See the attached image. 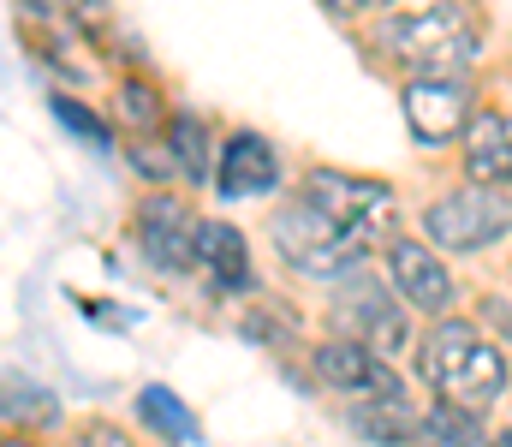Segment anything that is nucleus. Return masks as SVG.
Wrapping results in <instances>:
<instances>
[{"label":"nucleus","instance_id":"obj_1","mask_svg":"<svg viewBox=\"0 0 512 447\" xmlns=\"http://www.w3.org/2000/svg\"><path fill=\"white\" fill-rule=\"evenodd\" d=\"M274 251L298 269V275H316V281H334V275H352L370 251L364 233H352L346 221H334L328 209H316L310 197L286 203L274 215Z\"/></svg>","mask_w":512,"mask_h":447},{"label":"nucleus","instance_id":"obj_2","mask_svg":"<svg viewBox=\"0 0 512 447\" xmlns=\"http://www.w3.org/2000/svg\"><path fill=\"white\" fill-rule=\"evenodd\" d=\"M376 42L417 72H465V60L477 48V30H471L465 6H423V12L387 18Z\"/></svg>","mask_w":512,"mask_h":447},{"label":"nucleus","instance_id":"obj_3","mask_svg":"<svg viewBox=\"0 0 512 447\" xmlns=\"http://www.w3.org/2000/svg\"><path fill=\"white\" fill-rule=\"evenodd\" d=\"M423 227L441 251H483L501 233H512V197H501V185H465V191L429 203Z\"/></svg>","mask_w":512,"mask_h":447},{"label":"nucleus","instance_id":"obj_4","mask_svg":"<svg viewBox=\"0 0 512 447\" xmlns=\"http://www.w3.org/2000/svg\"><path fill=\"white\" fill-rule=\"evenodd\" d=\"M405 126L417 144H447L471 126V78L459 72H423L405 84Z\"/></svg>","mask_w":512,"mask_h":447},{"label":"nucleus","instance_id":"obj_5","mask_svg":"<svg viewBox=\"0 0 512 447\" xmlns=\"http://www.w3.org/2000/svg\"><path fill=\"white\" fill-rule=\"evenodd\" d=\"M304 197L316 203V209H328L334 221H346L352 233H364L370 245L387 239V227H393V191L376 185V179H352V173H310L304 179Z\"/></svg>","mask_w":512,"mask_h":447},{"label":"nucleus","instance_id":"obj_6","mask_svg":"<svg viewBox=\"0 0 512 447\" xmlns=\"http://www.w3.org/2000/svg\"><path fill=\"white\" fill-rule=\"evenodd\" d=\"M334 316H340V328H346L352 340L376 346L382 358H393V352L405 346V310L387 298V287H376V281L358 275V269L334 287Z\"/></svg>","mask_w":512,"mask_h":447},{"label":"nucleus","instance_id":"obj_7","mask_svg":"<svg viewBox=\"0 0 512 447\" xmlns=\"http://www.w3.org/2000/svg\"><path fill=\"white\" fill-rule=\"evenodd\" d=\"M137 245L161 275H185L197 263V221L179 197H143L137 203Z\"/></svg>","mask_w":512,"mask_h":447},{"label":"nucleus","instance_id":"obj_8","mask_svg":"<svg viewBox=\"0 0 512 447\" xmlns=\"http://www.w3.org/2000/svg\"><path fill=\"white\" fill-rule=\"evenodd\" d=\"M316 376L328 382V388H340L346 400H358V394H382V388H399V376L382 364V352L376 346H364V340H328V346H316Z\"/></svg>","mask_w":512,"mask_h":447},{"label":"nucleus","instance_id":"obj_9","mask_svg":"<svg viewBox=\"0 0 512 447\" xmlns=\"http://www.w3.org/2000/svg\"><path fill=\"white\" fill-rule=\"evenodd\" d=\"M387 275H393V293L417 310H447L453 304V275L441 269V257L429 245H411V239H393L387 245Z\"/></svg>","mask_w":512,"mask_h":447},{"label":"nucleus","instance_id":"obj_10","mask_svg":"<svg viewBox=\"0 0 512 447\" xmlns=\"http://www.w3.org/2000/svg\"><path fill=\"white\" fill-rule=\"evenodd\" d=\"M346 424L376 447H405L411 436H423V418L417 406L405 400V388H382V394H358L346 406Z\"/></svg>","mask_w":512,"mask_h":447},{"label":"nucleus","instance_id":"obj_11","mask_svg":"<svg viewBox=\"0 0 512 447\" xmlns=\"http://www.w3.org/2000/svg\"><path fill=\"white\" fill-rule=\"evenodd\" d=\"M501 388H507V358L495 352V346H471L441 382H435V394L441 400H453V406H471V412H489L495 400H501Z\"/></svg>","mask_w":512,"mask_h":447},{"label":"nucleus","instance_id":"obj_12","mask_svg":"<svg viewBox=\"0 0 512 447\" xmlns=\"http://www.w3.org/2000/svg\"><path fill=\"white\" fill-rule=\"evenodd\" d=\"M465 173L477 185H512V120L507 114H471V126H465Z\"/></svg>","mask_w":512,"mask_h":447},{"label":"nucleus","instance_id":"obj_13","mask_svg":"<svg viewBox=\"0 0 512 447\" xmlns=\"http://www.w3.org/2000/svg\"><path fill=\"white\" fill-rule=\"evenodd\" d=\"M274 149L262 144L256 132H233L227 149H221V173H215V185L227 191V197H262V191H274Z\"/></svg>","mask_w":512,"mask_h":447},{"label":"nucleus","instance_id":"obj_14","mask_svg":"<svg viewBox=\"0 0 512 447\" xmlns=\"http://www.w3.org/2000/svg\"><path fill=\"white\" fill-rule=\"evenodd\" d=\"M197 263H209V281L221 293H245L251 287V251H245L233 221H197Z\"/></svg>","mask_w":512,"mask_h":447},{"label":"nucleus","instance_id":"obj_15","mask_svg":"<svg viewBox=\"0 0 512 447\" xmlns=\"http://www.w3.org/2000/svg\"><path fill=\"white\" fill-rule=\"evenodd\" d=\"M471 346H477L471 322H435V334L417 346V370H423V382L435 388V382H441V376H447V370H453L465 352H471Z\"/></svg>","mask_w":512,"mask_h":447},{"label":"nucleus","instance_id":"obj_16","mask_svg":"<svg viewBox=\"0 0 512 447\" xmlns=\"http://www.w3.org/2000/svg\"><path fill=\"white\" fill-rule=\"evenodd\" d=\"M167 155L179 161V173L185 179H215L209 173V126L197 120V114H179V120H167Z\"/></svg>","mask_w":512,"mask_h":447},{"label":"nucleus","instance_id":"obj_17","mask_svg":"<svg viewBox=\"0 0 512 447\" xmlns=\"http://www.w3.org/2000/svg\"><path fill=\"white\" fill-rule=\"evenodd\" d=\"M137 418H143L161 442H197V424L185 418L179 394H167V388H143V394H137Z\"/></svg>","mask_w":512,"mask_h":447},{"label":"nucleus","instance_id":"obj_18","mask_svg":"<svg viewBox=\"0 0 512 447\" xmlns=\"http://www.w3.org/2000/svg\"><path fill=\"white\" fill-rule=\"evenodd\" d=\"M423 442H429V447H483L477 412H471V406H453V400H441V406L423 418Z\"/></svg>","mask_w":512,"mask_h":447},{"label":"nucleus","instance_id":"obj_19","mask_svg":"<svg viewBox=\"0 0 512 447\" xmlns=\"http://www.w3.org/2000/svg\"><path fill=\"white\" fill-rule=\"evenodd\" d=\"M54 114H60V120H66V126H72L78 138H90L96 149H108V132H102V120H96L90 108H78V102H66V96H54Z\"/></svg>","mask_w":512,"mask_h":447},{"label":"nucleus","instance_id":"obj_20","mask_svg":"<svg viewBox=\"0 0 512 447\" xmlns=\"http://www.w3.org/2000/svg\"><path fill=\"white\" fill-rule=\"evenodd\" d=\"M84 447H126V436H114V430H108V424H96V430H90V436H84Z\"/></svg>","mask_w":512,"mask_h":447},{"label":"nucleus","instance_id":"obj_21","mask_svg":"<svg viewBox=\"0 0 512 447\" xmlns=\"http://www.w3.org/2000/svg\"><path fill=\"white\" fill-rule=\"evenodd\" d=\"M346 6H393V0H346Z\"/></svg>","mask_w":512,"mask_h":447},{"label":"nucleus","instance_id":"obj_22","mask_svg":"<svg viewBox=\"0 0 512 447\" xmlns=\"http://www.w3.org/2000/svg\"><path fill=\"white\" fill-rule=\"evenodd\" d=\"M501 447H512V430H507V436H501Z\"/></svg>","mask_w":512,"mask_h":447},{"label":"nucleus","instance_id":"obj_23","mask_svg":"<svg viewBox=\"0 0 512 447\" xmlns=\"http://www.w3.org/2000/svg\"><path fill=\"white\" fill-rule=\"evenodd\" d=\"M6 447H30V442H6Z\"/></svg>","mask_w":512,"mask_h":447},{"label":"nucleus","instance_id":"obj_24","mask_svg":"<svg viewBox=\"0 0 512 447\" xmlns=\"http://www.w3.org/2000/svg\"><path fill=\"white\" fill-rule=\"evenodd\" d=\"M328 6H346V0H328Z\"/></svg>","mask_w":512,"mask_h":447}]
</instances>
